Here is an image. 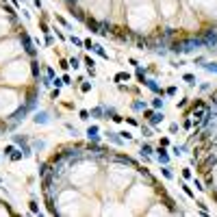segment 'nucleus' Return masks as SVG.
Masks as SVG:
<instances>
[{
    "mask_svg": "<svg viewBox=\"0 0 217 217\" xmlns=\"http://www.w3.org/2000/svg\"><path fill=\"white\" fill-rule=\"evenodd\" d=\"M22 39H24V48H26V52H28V54H35V48H33V43H31L28 37L22 35Z\"/></svg>",
    "mask_w": 217,
    "mask_h": 217,
    "instance_id": "nucleus-1",
    "label": "nucleus"
},
{
    "mask_svg": "<svg viewBox=\"0 0 217 217\" xmlns=\"http://www.w3.org/2000/svg\"><path fill=\"white\" fill-rule=\"evenodd\" d=\"M85 22H87V26H89L93 33H100V26H98V22H96V20H89V18H87Z\"/></svg>",
    "mask_w": 217,
    "mask_h": 217,
    "instance_id": "nucleus-2",
    "label": "nucleus"
},
{
    "mask_svg": "<svg viewBox=\"0 0 217 217\" xmlns=\"http://www.w3.org/2000/svg\"><path fill=\"white\" fill-rule=\"evenodd\" d=\"M161 120H163V113H152V117H150L148 122H150V124H159Z\"/></svg>",
    "mask_w": 217,
    "mask_h": 217,
    "instance_id": "nucleus-3",
    "label": "nucleus"
},
{
    "mask_svg": "<svg viewBox=\"0 0 217 217\" xmlns=\"http://www.w3.org/2000/svg\"><path fill=\"white\" fill-rule=\"evenodd\" d=\"M87 135H89V139H93V141H96V139H98V128H96V126H91V128L87 130Z\"/></svg>",
    "mask_w": 217,
    "mask_h": 217,
    "instance_id": "nucleus-4",
    "label": "nucleus"
},
{
    "mask_svg": "<svg viewBox=\"0 0 217 217\" xmlns=\"http://www.w3.org/2000/svg\"><path fill=\"white\" fill-rule=\"evenodd\" d=\"M159 161H161V163H167V154H165L163 148H159Z\"/></svg>",
    "mask_w": 217,
    "mask_h": 217,
    "instance_id": "nucleus-5",
    "label": "nucleus"
},
{
    "mask_svg": "<svg viewBox=\"0 0 217 217\" xmlns=\"http://www.w3.org/2000/svg\"><path fill=\"white\" fill-rule=\"evenodd\" d=\"M150 152H152V148H150L148 143H143V146H141V154H146V157H148Z\"/></svg>",
    "mask_w": 217,
    "mask_h": 217,
    "instance_id": "nucleus-6",
    "label": "nucleus"
},
{
    "mask_svg": "<svg viewBox=\"0 0 217 217\" xmlns=\"http://www.w3.org/2000/svg\"><path fill=\"white\" fill-rule=\"evenodd\" d=\"M148 87L152 89V91H157V93H159V87H157V83H154V80H148Z\"/></svg>",
    "mask_w": 217,
    "mask_h": 217,
    "instance_id": "nucleus-7",
    "label": "nucleus"
},
{
    "mask_svg": "<svg viewBox=\"0 0 217 217\" xmlns=\"http://www.w3.org/2000/svg\"><path fill=\"white\" fill-rule=\"evenodd\" d=\"M115 80H128V74H117V76H115Z\"/></svg>",
    "mask_w": 217,
    "mask_h": 217,
    "instance_id": "nucleus-8",
    "label": "nucleus"
},
{
    "mask_svg": "<svg viewBox=\"0 0 217 217\" xmlns=\"http://www.w3.org/2000/svg\"><path fill=\"white\" fill-rule=\"evenodd\" d=\"M185 80H187V83H193V80H196V76H191V74H185Z\"/></svg>",
    "mask_w": 217,
    "mask_h": 217,
    "instance_id": "nucleus-9",
    "label": "nucleus"
},
{
    "mask_svg": "<svg viewBox=\"0 0 217 217\" xmlns=\"http://www.w3.org/2000/svg\"><path fill=\"white\" fill-rule=\"evenodd\" d=\"M182 189H185V193H187V196H193V191H191V189H189L187 185H182Z\"/></svg>",
    "mask_w": 217,
    "mask_h": 217,
    "instance_id": "nucleus-10",
    "label": "nucleus"
},
{
    "mask_svg": "<svg viewBox=\"0 0 217 217\" xmlns=\"http://www.w3.org/2000/svg\"><path fill=\"white\" fill-rule=\"evenodd\" d=\"M31 211H33V213H37V211H39V208H37V202H31Z\"/></svg>",
    "mask_w": 217,
    "mask_h": 217,
    "instance_id": "nucleus-11",
    "label": "nucleus"
},
{
    "mask_svg": "<svg viewBox=\"0 0 217 217\" xmlns=\"http://www.w3.org/2000/svg\"><path fill=\"white\" fill-rule=\"evenodd\" d=\"M206 68H208L211 72H217V65H215V63H211V65H206Z\"/></svg>",
    "mask_w": 217,
    "mask_h": 217,
    "instance_id": "nucleus-12",
    "label": "nucleus"
}]
</instances>
